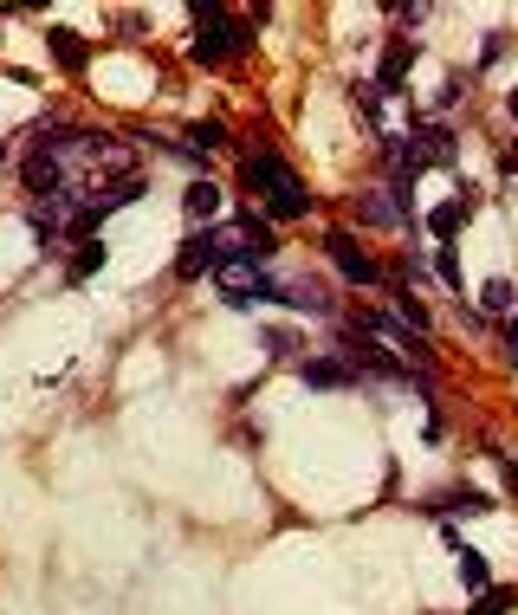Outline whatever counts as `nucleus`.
Instances as JSON below:
<instances>
[{"label": "nucleus", "mask_w": 518, "mask_h": 615, "mask_svg": "<svg viewBox=\"0 0 518 615\" xmlns=\"http://www.w3.org/2000/svg\"><path fill=\"white\" fill-rule=\"evenodd\" d=\"M240 182L253 188V201H259V214H266V221H305V214H311L305 175H298L279 149H253V156L240 162Z\"/></svg>", "instance_id": "nucleus-1"}, {"label": "nucleus", "mask_w": 518, "mask_h": 615, "mask_svg": "<svg viewBox=\"0 0 518 615\" xmlns=\"http://www.w3.org/2000/svg\"><path fill=\"white\" fill-rule=\"evenodd\" d=\"M130 201H143V175H124V182H111V188L98 195V208L111 214V208H130Z\"/></svg>", "instance_id": "nucleus-14"}, {"label": "nucleus", "mask_w": 518, "mask_h": 615, "mask_svg": "<svg viewBox=\"0 0 518 615\" xmlns=\"http://www.w3.org/2000/svg\"><path fill=\"white\" fill-rule=\"evenodd\" d=\"M46 46H52V59H59L65 72H85V39H78L72 26H52V39H46Z\"/></svg>", "instance_id": "nucleus-11"}, {"label": "nucleus", "mask_w": 518, "mask_h": 615, "mask_svg": "<svg viewBox=\"0 0 518 615\" xmlns=\"http://www.w3.org/2000/svg\"><path fill=\"white\" fill-rule=\"evenodd\" d=\"M512 350H518V318H512Z\"/></svg>", "instance_id": "nucleus-23"}, {"label": "nucleus", "mask_w": 518, "mask_h": 615, "mask_svg": "<svg viewBox=\"0 0 518 615\" xmlns=\"http://www.w3.org/2000/svg\"><path fill=\"white\" fill-rule=\"evenodd\" d=\"M98 266H104V240H78V253H72V266H65V279H72V285H85Z\"/></svg>", "instance_id": "nucleus-13"}, {"label": "nucleus", "mask_w": 518, "mask_h": 615, "mask_svg": "<svg viewBox=\"0 0 518 615\" xmlns=\"http://www.w3.org/2000/svg\"><path fill=\"white\" fill-rule=\"evenodd\" d=\"M473 208H480V201H473V195H454V201H441V208H434V214H428V234H434V240H441V246H447V240H454V234H460V227H467V221H473Z\"/></svg>", "instance_id": "nucleus-7"}, {"label": "nucleus", "mask_w": 518, "mask_h": 615, "mask_svg": "<svg viewBox=\"0 0 518 615\" xmlns=\"http://www.w3.org/2000/svg\"><path fill=\"white\" fill-rule=\"evenodd\" d=\"M214 285L234 311H253V305H279V279H272L259 259H221L214 266Z\"/></svg>", "instance_id": "nucleus-3"}, {"label": "nucleus", "mask_w": 518, "mask_h": 615, "mask_svg": "<svg viewBox=\"0 0 518 615\" xmlns=\"http://www.w3.org/2000/svg\"><path fill=\"white\" fill-rule=\"evenodd\" d=\"M395 318H402V324H408V331H415V337H421V331H428V324H434V318H428V305H421L415 292H402V298H395Z\"/></svg>", "instance_id": "nucleus-17"}, {"label": "nucleus", "mask_w": 518, "mask_h": 615, "mask_svg": "<svg viewBox=\"0 0 518 615\" xmlns=\"http://www.w3.org/2000/svg\"><path fill=\"white\" fill-rule=\"evenodd\" d=\"M7 162H13V149H7V143H0V169H7Z\"/></svg>", "instance_id": "nucleus-22"}, {"label": "nucleus", "mask_w": 518, "mask_h": 615, "mask_svg": "<svg viewBox=\"0 0 518 615\" xmlns=\"http://www.w3.org/2000/svg\"><path fill=\"white\" fill-rule=\"evenodd\" d=\"M434 266H441V279H447V285H460V259H454V246H441V259H434Z\"/></svg>", "instance_id": "nucleus-21"}, {"label": "nucleus", "mask_w": 518, "mask_h": 615, "mask_svg": "<svg viewBox=\"0 0 518 615\" xmlns=\"http://www.w3.org/2000/svg\"><path fill=\"white\" fill-rule=\"evenodd\" d=\"M480 305H486V311H518L512 279H486V285H480Z\"/></svg>", "instance_id": "nucleus-16"}, {"label": "nucleus", "mask_w": 518, "mask_h": 615, "mask_svg": "<svg viewBox=\"0 0 518 615\" xmlns=\"http://www.w3.org/2000/svg\"><path fill=\"white\" fill-rule=\"evenodd\" d=\"M428 512H493V499H486V492H473V486H467V492H447V499H434Z\"/></svg>", "instance_id": "nucleus-15"}, {"label": "nucleus", "mask_w": 518, "mask_h": 615, "mask_svg": "<svg viewBox=\"0 0 518 615\" xmlns=\"http://www.w3.org/2000/svg\"><path fill=\"white\" fill-rule=\"evenodd\" d=\"M266 357H279V363L292 357V331H266Z\"/></svg>", "instance_id": "nucleus-20"}, {"label": "nucleus", "mask_w": 518, "mask_h": 615, "mask_svg": "<svg viewBox=\"0 0 518 615\" xmlns=\"http://www.w3.org/2000/svg\"><path fill=\"white\" fill-rule=\"evenodd\" d=\"M408 65H415V39H389V52H383V72H376V85L395 91L408 78Z\"/></svg>", "instance_id": "nucleus-9"}, {"label": "nucleus", "mask_w": 518, "mask_h": 615, "mask_svg": "<svg viewBox=\"0 0 518 615\" xmlns=\"http://www.w3.org/2000/svg\"><path fill=\"white\" fill-rule=\"evenodd\" d=\"M279 305L311 311V318H331V298H324V285H311V279H279Z\"/></svg>", "instance_id": "nucleus-8"}, {"label": "nucleus", "mask_w": 518, "mask_h": 615, "mask_svg": "<svg viewBox=\"0 0 518 615\" xmlns=\"http://www.w3.org/2000/svg\"><path fill=\"white\" fill-rule=\"evenodd\" d=\"M253 46V20L247 13H227V7H195V46L188 59L195 65H227Z\"/></svg>", "instance_id": "nucleus-2"}, {"label": "nucleus", "mask_w": 518, "mask_h": 615, "mask_svg": "<svg viewBox=\"0 0 518 615\" xmlns=\"http://www.w3.org/2000/svg\"><path fill=\"white\" fill-rule=\"evenodd\" d=\"M454 557H460V583H467L473 596H480V590H493V570H486V557L473 551V544H460Z\"/></svg>", "instance_id": "nucleus-12"}, {"label": "nucleus", "mask_w": 518, "mask_h": 615, "mask_svg": "<svg viewBox=\"0 0 518 615\" xmlns=\"http://www.w3.org/2000/svg\"><path fill=\"white\" fill-rule=\"evenodd\" d=\"M324 253H331V266L344 272L350 285H376V279H383V266L370 259V246H363L357 234H344V227H331V234H324Z\"/></svg>", "instance_id": "nucleus-4"}, {"label": "nucleus", "mask_w": 518, "mask_h": 615, "mask_svg": "<svg viewBox=\"0 0 518 615\" xmlns=\"http://www.w3.org/2000/svg\"><path fill=\"white\" fill-rule=\"evenodd\" d=\"M214 266H221V234H214V227H208V234H188L182 253H175V279L195 285V279H208Z\"/></svg>", "instance_id": "nucleus-5"}, {"label": "nucleus", "mask_w": 518, "mask_h": 615, "mask_svg": "<svg viewBox=\"0 0 518 615\" xmlns=\"http://www.w3.org/2000/svg\"><path fill=\"white\" fill-rule=\"evenodd\" d=\"M298 382H305V389H350L357 369H350L344 357H305L298 363Z\"/></svg>", "instance_id": "nucleus-6"}, {"label": "nucleus", "mask_w": 518, "mask_h": 615, "mask_svg": "<svg viewBox=\"0 0 518 615\" xmlns=\"http://www.w3.org/2000/svg\"><path fill=\"white\" fill-rule=\"evenodd\" d=\"M182 208H188V221H214V214H221V188H214V182H188Z\"/></svg>", "instance_id": "nucleus-10"}, {"label": "nucleus", "mask_w": 518, "mask_h": 615, "mask_svg": "<svg viewBox=\"0 0 518 615\" xmlns=\"http://www.w3.org/2000/svg\"><path fill=\"white\" fill-rule=\"evenodd\" d=\"M221 143H227L221 123H195V130H188V149H195V156H201V149H221Z\"/></svg>", "instance_id": "nucleus-18"}, {"label": "nucleus", "mask_w": 518, "mask_h": 615, "mask_svg": "<svg viewBox=\"0 0 518 615\" xmlns=\"http://www.w3.org/2000/svg\"><path fill=\"white\" fill-rule=\"evenodd\" d=\"M512 609V590H480V609L473 615H506Z\"/></svg>", "instance_id": "nucleus-19"}]
</instances>
